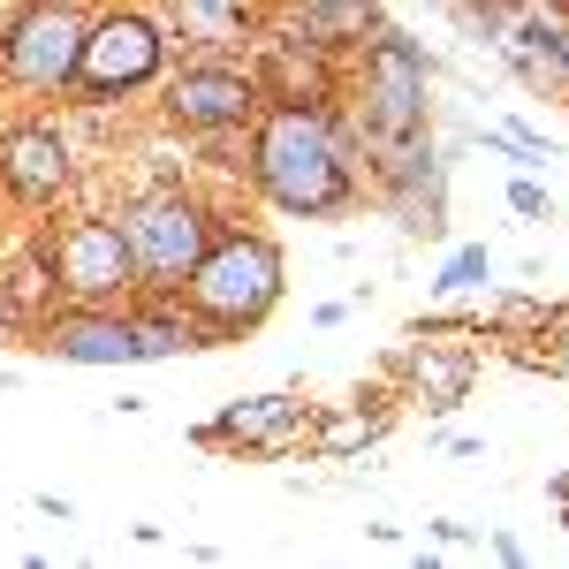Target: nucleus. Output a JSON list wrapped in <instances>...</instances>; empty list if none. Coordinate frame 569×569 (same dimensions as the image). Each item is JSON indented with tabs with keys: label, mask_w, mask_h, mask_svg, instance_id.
<instances>
[{
	"label": "nucleus",
	"mask_w": 569,
	"mask_h": 569,
	"mask_svg": "<svg viewBox=\"0 0 569 569\" xmlns=\"http://www.w3.org/2000/svg\"><path fill=\"white\" fill-rule=\"evenodd\" d=\"M31 251L46 266L53 305H130L137 297V259H130V236H122L114 213L53 220Z\"/></svg>",
	"instance_id": "0eeeda50"
},
{
	"label": "nucleus",
	"mask_w": 569,
	"mask_h": 569,
	"mask_svg": "<svg viewBox=\"0 0 569 569\" xmlns=\"http://www.w3.org/2000/svg\"><path fill=\"white\" fill-rule=\"evenodd\" d=\"M69 190H77V137L61 130V122H46V114L0 122V198L46 213Z\"/></svg>",
	"instance_id": "9d476101"
},
{
	"label": "nucleus",
	"mask_w": 569,
	"mask_h": 569,
	"mask_svg": "<svg viewBox=\"0 0 569 569\" xmlns=\"http://www.w3.org/2000/svg\"><path fill=\"white\" fill-rule=\"evenodd\" d=\"M433 53L380 23L372 39L357 46L350 77H342V122L357 144V176L380 182L395 168H410L418 152H433Z\"/></svg>",
	"instance_id": "f03ea898"
},
{
	"label": "nucleus",
	"mask_w": 569,
	"mask_h": 569,
	"mask_svg": "<svg viewBox=\"0 0 569 569\" xmlns=\"http://www.w3.org/2000/svg\"><path fill=\"white\" fill-rule=\"evenodd\" d=\"M486 547H493V555H501V562H531V547H525V539H517V531H493V539H486Z\"/></svg>",
	"instance_id": "b1692460"
},
{
	"label": "nucleus",
	"mask_w": 569,
	"mask_h": 569,
	"mask_svg": "<svg viewBox=\"0 0 569 569\" xmlns=\"http://www.w3.org/2000/svg\"><path fill=\"white\" fill-rule=\"evenodd\" d=\"M388 433H395V395H357L350 410H319V418H311V456L350 463L365 448H380Z\"/></svg>",
	"instance_id": "6ab92c4d"
},
{
	"label": "nucleus",
	"mask_w": 569,
	"mask_h": 569,
	"mask_svg": "<svg viewBox=\"0 0 569 569\" xmlns=\"http://www.w3.org/2000/svg\"><path fill=\"white\" fill-rule=\"evenodd\" d=\"M380 23H388L380 0H273V8H266V31H273V39L319 46V53H335V61L357 53Z\"/></svg>",
	"instance_id": "4468645a"
},
{
	"label": "nucleus",
	"mask_w": 569,
	"mask_h": 569,
	"mask_svg": "<svg viewBox=\"0 0 569 569\" xmlns=\"http://www.w3.org/2000/svg\"><path fill=\"white\" fill-rule=\"evenodd\" d=\"M372 198L388 206V220L410 236V243H440L448 236V160L433 152H418L410 168H395V176L372 182Z\"/></svg>",
	"instance_id": "2eb2a0df"
},
{
	"label": "nucleus",
	"mask_w": 569,
	"mask_h": 569,
	"mask_svg": "<svg viewBox=\"0 0 569 569\" xmlns=\"http://www.w3.org/2000/svg\"><path fill=\"white\" fill-rule=\"evenodd\" d=\"M182 297L206 319L213 350H236L243 335H259L266 319L281 311V297H289V259H281V243L266 228H243V220L220 213L206 259L190 266V281H182Z\"/></svg>",
	"instance_id": "7ed1b4c3"
},
{
	"label": "nucleus",
	"mask_w": 569,
	"mask_h": 569,
	"mask_svg": "<svg viewBox=\"0 0 569 569\" xmlns=\"http://www.w3.org/2000/svg\"><path fill=\"white\" fill-rule=\"evenodd\" d=\"M486 281H493V251H486V243H463V251L440 259V273L426 281V289H433V297H471V289H486Z\"/></svg>",
	"instance_id": "aec40b11"
},
{
	"label": "nucleus",
	"mask_w": 569,
	"mask_h": 569,
	"mask_svg": "<svg viewBox=\"0 0 569 569\" xmlns=\"http://www.w3.org/2000/svg\"><path fill=\"white\" fill-rule=\"evenodd\" d=\"M266 107V84L251 61L236 53H182L176 69L160 77V122L176 137H243Z\"/></svg>",
	"instance_id": "6e6552de"
},
{
	"label": "nucleus",
	"mask_w": 569,
	"mask_h": 569,
	"mask_svg": "<svg viewBox=\"0 0 569 569\" xmlns=\"http://www.w3.org/2000/svg\"><path fill=\"white\" fill-rule=\"evenodd\" d=\"M311 418H319V402H305L297 388H266L220 402V418L190 426V440L228 448V456H297V448H311Z\"/></svg>",
	"instance_id": "1a4fd4ad"
},
{
	"label": "nucleus",
	"mask_w": 569,
	"mask_h": 569,
	"mask_svg": "<svg viewBox=\"0 0 569 569\" xmlns=\"http://www.w3.org/2000/svg\"><path fill=\"white\" fill-rule=\"evenodd\" d=\"M426 531H433V539H440V547H471V531H463V525H456V517H433V525H426Z\"/></svg>",
	"instance_id": "393cba45"
},
{
	"label": "nucleus",
	"mask_w": 569,
	"mask_h": 569,
	"mask_svg": "<svg viewBox=\"0 0 569 569\" xmlns=\"http://www.w3.org/2000/svg\"><path fill=\"white\" fill-rule=\"evenodd\" d=\"M251 69H259L266 99H305V107H335V99H342V77H350L335 53L297 46V39H273V31L251 46Z\"/></svg>",
	"instance_id": "f3484780"
},
{
	"label": "nucleus",
	"mask_w": 569,
	"mask_h": 569,
	"mask_svg": "<svg viewBox=\"0 0 569 569\" xmlns=\"http://www.w3.org/2000/svg\"><path fill=\"white\" fill-rule=\"evenodd\" d=\"M486 160H509V168H547L555 152H547V137L531 130V122H501V130H479Z\"/></svg>",
	"instance_id": "412c9836"
},
{
	"label": "nucleus",
	"mask_w": 569,
	"mask_h": 569,
	"mask_svg": "<svg viewBox=\"0 0 569 569\" xmlns=\"http://www.w3.org/2000/svg\"><path fill=\"white\" fill-rule=\"evenodd\" d=\"M176 69V31L144 8V0H99L84 31V61H77V84L61 91L69 107H122L160 91V77Z\"/></svg>",
	"instance_id": "20e7f679"
},
{
	"label": "nucleus",
	"mask_w": 569,
	"mask_h": 569,
	"mask_svg": "<svg viewBox=\"0 0 569 569\" xmlns=\"http://www.w3.org/2000/svg\"><path fill=\"white\" fill-rule=\"evenodd\" d=\"M388 372L402 380V402H426V418H448V410H463V395L479 380V350H471V335L456 342V327H410Z\"/></svg>",
	"instance_id": "9b49d317"
},
{
	"label": "nucleus",
	"mask_w": 569,
	"mask_h": 569,
	"mask_svg": "<svg viewBox=\"0 0 569 569\" xmlns=\"http://www.w3.org/2000/svg\"><path fill=\"white\" fill-rule=\"evenodd\" d=\"M501 69L517 77V84L547 91V99H569V16L555 0H517L509 8V23H501Z\"/></svg>",
	"instance_id": "ddd939ff"
},
{
	"label": "nucleus",
	"mask_w": 569,
	"mask_h": 569,
	"mask_svg": "<svg viewBox=\"0 0 569 569\" xmlns=\"http://www.w3.org/2000/svg\"><path fill=\"white\" fill-rule=\"evenodd\" d=\"M168 31L182 53H236L251 61L266 39V0H168Z\"/></svg>",
	"instance_id": "dca6fc26"
},
{
	"label": "nucleus",
	"mask_w": 569,
	"mask_h": 569,
	"mask_svg": "<svg viewBox=\"0 0 569 569\" xmlns=\"http://www.w3.org/2000/svg\"><path fill=\"white\" fill-rule=\"evenodd\" d=\"M122 236H130V259H137V289H182L190 266L206 259L220 228V206L190 182H152L137 190L130 206H114Z\"/></svg>",
	"instance_id": "39448f33"
},
{
	"label": "nucleus",
	"mask_w": 569,
	"mask_h": 569,
	"mask_svg": "<svg viewBox=\"0 0 569 569\" xmlns=\"http://www.w3.org/2000/svg\"><path fill=\"white\" fill-rule=\"evenodd\" d=\"M243 182L289 220L357 213L365 206V176H357V144H350V122H342V99L335 107L266 99L259 122L243 130Z\"/></svg>",
	"instance_id": "f257e3e1"
},
{
	"label": "nucleus",
	"mask_w": 569,
	"mask_h": 569,
	"mask_svg": "<svg viewBox=\"0 0 569 569\" xmlns=\"http://www.w3.org/2000/svg\"><path fill=\"white\" fill-rule=\"evenodd\" d=\"M555 8H562V0H555Z\"/></svg>",
	"instance_id": "cd10ccee"
},
{
	"label": "nucleus",
	"mask_w": 569,
	"mask_h": 569,
	"mask_svg": "<svg viewBox=\"0 0 569 569\" xmlns=\"http://www.w3.org/2000/svg\"><path fill=\"white\" fill-rule=\"evenodd\" d=\"M509 213H517V220H555V198H547V190L531 182V168L509 182Z\"/></svg>",
	"instance_id": "4be33fe9"
},
{
	"label": "nucleus",
	"mask_w": 569,
	"mask_h": 569,
	"mask_svg": "<svg viewBox=\"0 0 569 569\" xmlns=\"http://www.w3.org/2000/svg\"><path fill=\"white\" fill-rule=\"evenodd\" d=\"M91 0H16L0 16V84L23 99H61L77 84Z\"/></svg>",
	"instance_id": "423d86ee"
},
{
	"label": "nucleus",
	"mask_w": 569,
	"mask_h": 569,
	"mask_svg": "<svg viewBox=\"0 0 569 569\" xmlns=\"http://www.w3.org/2000/svg\"><path fill=\"white\" fill-rule=\"evenodd\" d=\"M31 319H39V311L23 305V289L0 281V342H8V335H31Z\"/></svg>",
	"instance_id": "5701e85b"
},
{
	"label": "nucleus",
	"mask_w": 569,
	"mask_h": 569,
	"mask_svg": "<svg viewBox=\"0 0 569 569\" xmlns=\"http://www.w3.org/2000/svg\"><path fill=\"white\" fill-rule=\"evenodd\" d=\"M130 319H137V350H144V365H152V357L213 350L206 319L190 311V297H182V289H137V297H130Z\"/></svg>",
	"instance_id": "a211bd4d"
},
{
	"label": "nucleus",
	"mask_w": 569,
	"mask_h": 569,
	"mask_svg": "<svg viewBox=\"0 0 569 569\" xmlns=\"http://www.w3.org/2000/svg\"><path fill=\"white\" fill-rule=\"evenodd\" d=\"M562 16H569V0H562Z\"/></svg>",
	"instance_id": "bb28decb"
},
{
	"label": "nucleus",
	"mask_w": 569,
	"mask_h": 569,
	"mask_svg": "<svg viewBox=\"0 0 569 569\" xmlns=\"http://www.w3.org/2000/svg\"><path fill=\"white\" fill-rule=\"evenodd\" d=\"M31 342L61 365H144L130 305H46L31 319Z\"/></svg>",
	"instance_id": "f8f14e48"
},
{
	"label": "nucleus",
	"mask_w": 569,
	"mask_h": 569,
	"mask_svg": "<svg viewBox=\"0 0 569 569\" xmlns=\"http://www.w3.org/2000/svg\"><path fill=\"white\" fill-rule=\"evenodd\" d=\"M555 501H562V525H569V471H555Z\"/></svg>",
	"instance_id": "a878e982"
}]
</instances>
